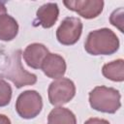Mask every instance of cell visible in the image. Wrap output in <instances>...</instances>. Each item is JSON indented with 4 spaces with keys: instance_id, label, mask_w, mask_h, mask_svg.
<instances>
[{
    "instance_id": "18",
    "label": "cell",
    "mask_w": 124,
    "mask_h": 124,
    "mask_svg": "<svg viewBox=\"0 0 124 124\" xmlns=\"http://www.w3.org/2000/svg\"><path fill=\"white\" fill-rule=\"evenodd\" d=\"M7 14V9L5 7V4L3 2H0V16Z\"/></svg>"
},
{
    "instance_id": "15",
    "label": "cell",
    "mask_w": 124,
    "mask_h": 124,
    "mask_svg": "<svg viewBox=\"0 0 124 124\" xmlns=\"http://www.w3.org/2000/svg\"><path fill=\"white\" fill-rule=\"evenodd\" d=\"M123 15H124V9L118 8L117 10L113 11L109 16V22L115 26L116 28L119 29L120 32H124V28H123Z\"/></svg>"
},
{
    "instance_id": "12",
    "label": "cell",
    "mask_w": 124,
    "mask_h": 124,
    "mask_svg": "<svg viewBox=\"0 0 124 124\" xmlns=\"http://www.w3.org/2000/svg\"><path fill=\"white\" fill-rule=\"evenodd\" d=\"M48 124H77L75 114L63 107L54 108L47 116Z\"/></svg>"
},
{
    "instance_id": "13",
    "label": "cell",
    "mask_w": 124,
    "mask_h": 124,
    "mask_svg": "<svg viewBox=\"0 0 124 124\" xmlns=\"http://www.w3.org/2000/svg\"><path fill=\"white\" fill-rule=\"evenodd\" d=\"M102 74L105 78L112 81L124 80V60L117 59L107 63L102 68Z\"/></svg>"
},
{
    "instance_id": "11",
    "label": "cell",
    "mask_w": 124,
    "mask_h": 124,
    "mask_svg": "<svg viewBox=\"0 0 124 124\" xmlns=\"http://www.w3.org/2000/svg\"><path fill=\"white\" fill-rule=\"evenodd\" d=\"M18 33L17 21L8 14L0 16V41L9 42Z\"/></svg>"
},
{
    "instance_id": "10",
    "label": "cell",
    "mask_w": 124,
    "mask_h": 124,
    "mask_svg": "<svg viewBox=\"0 0 124 124\" xmlns=\"http://www.w3.org/2000/svg\"><path fill=\"white\" fill-rule=\"evenodd\" d=\"M37 20L44 28H50L56 22L59 16V8L56 3H46L36 13Z\"/></svg>"
},
{
    "instance_id": "7",
    "label": "cell",
    "mask_w": 124,
    "mask_h": 124,
    "mask_svg": "<svg viewBox=\"0 0 124 124\" xmlns=\"http://www.w3.org/2000/svg\"><path fill=\"white\" fill-rule=\"evenodd\" d=\"M67 9L78 13L80 16L90 19L97 17L104 8V1L102 0H68L63 1Z\"/></svg>"
},
{
    "instance_id": "16",
    "label": "cell",
    "mask_w": 124,
    "mask_h": 124,
    "mask_svg": "<svg viewBox=\"0 0 124 124\" xmlns=\"http://www.w3.org/2000/svg\"><path fill=\"white\" fill-rule=\"evenodd\" d=\"M84 124H110L108 120L106 119H102V118H97V117H92L87 119Z\"/></svg>"
},
{
    "instance_id": "2",
    "label": "cell",
    "mask_w": 124,
    "mask_h": 124,
    "mask_svg": "<svg viewBox=\"0 0 124 124\" xmlns=\"http://www.w3.org/2000/svg\"><path fill=\"white\" fill-rule=\"evenodd\" d=\"M84 48L91 55H110L118 50L119 40L112 30L101 28L87 35Z\"/></svg>"
},
{
    "instance_id": "6",
    "label": "cell",
    "mask_w": 124,
    "mask_h": 124,
    "mask_svg": "<svg viewBox=\"0 0 124 124\" xmlns=\"http://www.w3.org/2000/svg\"><path fill=\"white\" fill-rule=\"evenodd\" d=\"M82 32V22L78 17H65L56 30L57 41L64 46L75 45L80 38Z\"/></svg>"
},
{
    "instance_id": "5",
    "label": "cell",
    "mask_w": 124,
    "mask_h": 124,
    "mask_svg": "<svg viewBox=\"0 0 124 124\" xmlns=\"http://www.w3.org/2000/svg\"><path fill=\"white\" fill-rule=\"evenodd\" d=\"M49 103L53 106H62L71 101L76 94L75 83L66 78H60L52 81L47 89Z\"/></svg>"
},
{
    "instance_id": "8",
    "label": "cell",
    "mask_w": 124,
    "mask_h": 124,
    "mask_svg": "<svg viewBox=\"0 0 124 124\" xmlns=\"http://www.w3.org/2000/svg\"><path fill=\"white\" fill-rule=\"evenodd\" d=\"M41 69L47 78H60L66 72V62L62 56L56 53H48L46 56Z\"/></svg>"
},
{
    "instance_id": "3",
    "label": "cell",
    "mask_w": 124,
    "mask_h": 124,
    "mask_svg": "<svg viewBox=\"0 0 124 124\" xmlns=\"http://www.w3.org/2000/svg\"><path fill=\"white\" fill-rule=\"evenodd\" d=\"M121 95L118 90L104 85L96 86L89 92V104L95 110L114 113L121 107Z\"/></svg>"
},
{
    "instance_id": "1",
    "label": "cell",
    "mask_w": 124,
    "mask_h": 124,
    "mask_svg": "<svg viewBox=\"0 0 124 124\" xmlns=\"http://www.w3.org/2000/svg\"><path fill=\"white\" fill-rule=\"evenodd\" d=\"M21 50L16 49L10 53H2L0 59V77L11 80L16 88L33 85L37 82V76L24 70L21 65Z\"/></svg>"
},
{
    "instance_id": "14",
    "label": "cell",
    "mask_w": 124,
    "mask_h": 124,
    "mask_svg": "<svg viewBox=\"0 0 124 124\" xmlns=\"http://www.w3.org/2000/svg\"><path fill=\"white\" fill-rule=\"evenodd\" d=\"M12 99V87L4 79L0 78V107L9 105Z\"/></svg>"
},
{
    "instance_id": "4",
    "label": "cell",
    "mask_w": 124,
    "mask_h": 124,
    "mask_svg": "<svg viewBox=\"0 0 124 124\" xmlns=\"http://www.w3.org/2000/svg\"><path fill=\"white\" fill-rule=\"evenodd\" d=\"M42 108V96L35 90H26L20 93L16 102V110L24 119L35 118L41 112Z\"/></svg>"
},
{
    "instance_id": "9",
    "label": "cell",
    "mask_w": 124,
    "mask_h": 124,
    "mask_svg": "<svg viewBox=\"0 0 124 124\" xmlns=\"http://www.w3.org/2000/svg\"><path fill=\"white\" fill-rule=\"evenodd\" d=\"M48 53H49L48 49L43 44L34 43L31 45H28L25 47L22 55L26 64L30 68L41 69L44 60Z\"/></svg>"
},
{
    "instance_id": "17",
    "label": "cell",
    "mask_w": 124,
    "mask_h": 124,
    "mask_svg": "<svg viewBox=\"0 0 124 124\" xmlns=\"http://www.w3.org/2000/svg\"><path fill=\"white\" fill-rule=\"evenodd\" d=\"M0 124H11V120L8 118V116L0 114Z\"/></svg>"
}]
</instances>
